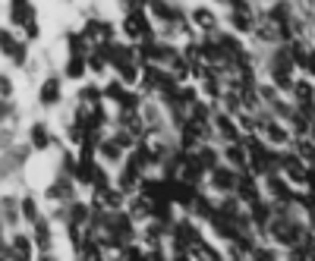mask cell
<instances>
[{
    "instance_id": "obj_9",
    "label": "cell",
    "mask_w": 315,
    "mask_h": 261,
    "mask_svg": "<svg viewBox=\"0 0 315 261\" xmlns=\"http://www.w3.org/2000/svg\"><path fill=\"white\" fill-rule=\"evenodd\" d=\"M104 94H108V98H111V101H120V98H123V82H117V79H114V82H111V85H108V88H104Z\"/></svg>"
},
{
    "instance_id": "obj_1",
    "label": "cell",
    "mask_w": 315,
    "mask_h": 261,
    "mask_svg": "<svg viewBox=\"0 0 315 261\" xmlns=\"http://www.w3.org/2000/svg\"><path fill=\"white\" fill-rule=\"evenodd\" d=\"M123 32H126V35H133V38H148V35H151V29H148V19H145V13H142V10H133V13L126 16V22H123Z\"/></svg>"
},
{
    "instance_id": "obj_11",
    "label": "cell",
    "mask_w": 315,
    "mask_h": 261,
    "mask_svg": "<svg viewBox=\"0 0 315 261\" xmlns=\"http://www.w3.org/2000/svg\"><path fill=\"white\" fill-rule=\"evenodd\" d=\"M195 22H202V29H215L212 13H205V10H199V13H195Z\"/></svg>"
},
{
    "instance_id": "obj_4",
    "label": "cell",
    "mask_w": 315,
    "mask_h": 261,
    "mask_svg": "<svg viewBox=\"0 0 315 261\" xmlns=\"http://www.w3.org/2000/svg\"><path fill=\"white\" fill-rule=\"evenodd\" d=\"M48 142H51L48 126H44V123H35V126H32V145L41 151V148H48Z\"/></svg>"
},
{
    "instance_id": "obj_12",
    "label": "cell",
    "mask_w": 315,
    "mask_h": 261,
    "mask_svg": "<svg viewBox=\"0 0 315 261\" xmlns=\"http://www.w3.org/2000/svg\"><path fill=\"white\" fill-rule=\"evenodd\" d=\"M268 136H271V142H284V139H287L281 129H274V126H268Z\"/></svg>"
},
{
    "instance_id": "obj_5",
    "label": "cell",
    "mask_w": 315,
    "mask_h": 261,
    "mask_svg": "<svg viewBox=\"0 0 315 261\" xmlns=\"http://www.w3.org/2000/svg\"><path fill=\"white\" fill-rule=\"evenodd\" d=\"M123 145H120V142H117V139H111V142H104V145H101V151H104V158H108V161H120V151Z\"/></svg>"
},
{
    "instance_id": "obj_6",
    "label": "cell",
    "mask_w": 315,
    "mask_h": 261,
    "mask_svg": "<svg viewBox=\"0 0 315 261\" xmlns=\"http://www.w3.org/2000/svg\"><path fill=\"white\" fill-rule=\"evenodd\" d=\"M101 198H104V205H108V208H120L123 192H117V189H101Z\"/></svg>"
},
{
    "instance_id": "obj_8",
    "label": "cell",
    "mask_w": 315,
    "mask_h": 261,
    "mask_svg": "<svg viewBox=\"0 0 315 261\" xmlns=\"http://www.w3.org/2000/svg\"><path fill=\"white\" fill-rule=\"evenodd\" d=\"M215 186L230 189V186H237V180H233V173H230V170H215Z\"/></svg>"
},
{
    "instance_id": "obj_2",
    "label": "cell",
    "mask_w": 315,
    "mask_h": 261,
    "mask_svg": "<svg viewBox=\"0 0 315 261\" xmlns=\"http://www.w3.org/2000/svg\"><path fill=\"white\" fill-rule=\"evenodd\" d=\"M60 101V79H48L41 85V104L44 107H51V104Z\"/></svg>"
},
{
    "instance_id": "obj_7",
    "label": "cell",
    "mask_w": 315,
    "mask_h": 261,
    "mask_svg": "<svg viewBox=\"0 0 315 261\" xmlns=\"http://www.w3.org/2000/svg\"><path fill=\"white\" fill-rule=\"evenodd\" d=\"M120 69V79L126 82V85H133V82L139 79V69H136V63H123V66H117Z\"/></svg>"
},
{
    "instance_id": "obj_14",
    "label": "cell",
    "mask_w": 315,
    "mask_h": 261,
    "mask_svg": "<svg viewBox=\"0 0 315 261\" xmlns=\"http://www.w3.org/2000/svg\"><path fill=\"white\" fill-rule=\"evenodd\" d=\"M221 129H224V136H227V139H233V126H230L227 116H221Z\"/></svg>"
},
{
    "instance_id": "obj_10",
    "label": "cell",
    "mask_w": 315,
    "mask_h": 261,
    "mask_svg": "<svg viewBox=\"0 0 315 261\" xmlns=\"http://www.w3.org/2000/svg\"><path fill=\"white\" fill-rule=\"evenodd\" d=\"M22 214H26L29 220L38 217V208H35V201H32V198H22Z\"/></svg>"
},
{
    "instance_id": "obj_16",
    "label": "cell",
    "mask_w": 315,
    "mask_h": 261,
    "mask_svg": "<svg viewBox=\"0 0 315 261\" xmlns=\"http://www.w3.org/2000/svg\"><path fill=\"white\" fill-rule=\"evenodd\" d=\"M306 63H309V69H312V73H315V57H309V60H306Z\"/></svg>"
},
{
    "instance_id": "obj_3",
    "label": "cell",
    "mask_w": 315,
    "mask_h": 261,
    "mask_svg": "<svg viewBox=\"0 0 315 261\" xmlns=\"http://www.w3.org/2000/svg\"><path fill=\"white\" fill-rule=\"evenodd\" d=\"M85 57H76V54H69V63H66V76L69 79H82L85 76Z\"/></svg>"
},
{
    "instance_id": "obj_15",
    "label": "cell",
    "mask_w": 315,
    "mask_h": 261,
    "mask_svg": "<svg viewBox=\"0 0 315 261\" xmlns=\"http://www.w3.org/2000/svg\"><path fill=\"white\" fill-rule=\"evenodd\" d=\"M85 217V208L82 205H73V220H82Z\"/></svg>"
},
{
    "instance_id": "obj_13",
    "label": "cell",
    "mask_w": 315,
    "mask_h": 261,
    "mask_svg": "<svg viewBox=\"0 0 315 261\" xmlns=\"http://www.w3.org/2000/svg\"><path fill=\"white\" fill-rule=\"evenodd\" d=\"M227 158H230L233 164H243V154H240V148H227Z\"/></svg>"
}]
</instances>
